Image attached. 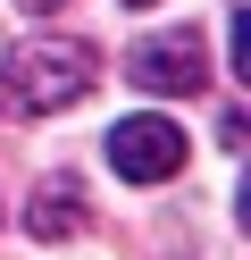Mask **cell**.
I'll use <instances>...</instances> for the list:
<instances>
[{"label":"cell","mask_w":251,"mask_h":260,"mask_svg":"<svg viewBox=\"0 0 251 260\" xmlns=\"http://www.w3.org/2000/svg\"><path fill=\"white\" fill-rule=\"evenodd\" d=\"M100 76V51L76 34H42V42H17L0 59V118H50V109H76Z\"/></svg>","instance_id":"6da1fadb"},{"label":"cell","mask_w":251,"mask_h":260,"mask_svg":"<svg viewBox=\"0 0 251 260\" xmlns=\"http://www.w3.org/2000/svg\"><path fill=\"white\" fill-rule=\"evenodd\" d=\"M100 151H109V168L126 176V185H167V176H184V151H193V143H184L176 118L142 109V118H117Z\"/></svg>","instance_id":"7a4b0ae2"},{"label":"cell","mask_w":251,"mask_h":260,"mask_svg":"<svg viewBox=\"0 0 251 260\" xmlns=\"http://www.w3.org/2000/svg\"><path fill=\"white\" fill-rule=\"evenodd\" d=\"M126 76L142 92H159V101H193V92L209 84V51H201L193 25H184V34H151V42H134Z\"/></svg>","instance_id":"3957f363"},{"label":"cell","mask_w":251,"mask_h":260,"mask_svg":"<svg viewBox=\"0 0 251 260\" xmlns=\"http://www.w3.org/2000/svg\"><path fill=\"white\" fill-rule=\"evenodd\" d=\"M25 226L42 243H67V235H84V193H76V176H50V185H33V202H25Z\"/></svg>","instance_id":"277c9868"},{"label":"cell","mask_w":251,"mask_h":260,"mask_svg":"<svg viewBox=\"0 0 251 260\" xmlns=\"http://www.w3.org/2000/svg\"><path fill=\"white\" fill-rule=\"evenodd\" d=\"M17 9H25V17H50V9H67V0H17Z\"/></svg>","instance_id":"5b68a950"},{"label":"cell","mask_w":251,"mask_h":260,"mask_svg":"<svg viewBox=\"0 0 251 260\" xmlns=\"http://www.w3.org/2000/svg\"><path fill=\"white\" fill-rule=\"evenodd\" d=\"M126 9H159V0H126Z\"/></svg>","instance_id":"8992f818"}]
</instances>
